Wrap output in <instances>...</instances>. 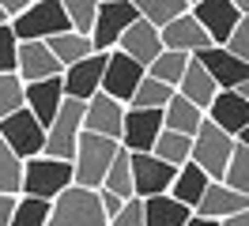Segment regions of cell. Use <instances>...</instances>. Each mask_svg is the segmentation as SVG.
Masks as SVG:
<instances>
[{
    "label": "cell",
    "instance_id": "6da1fadb",
    "mask_svg": "<svg viewBox=\"0 0 249 226\" xmlns=\"http://www.w3.org/2000/svg\"><path fill=\"white\" fill-rule=\"evenodd\" d=\"M117 151H121L117 139L83 132L79 143H76V155H72V185L98 192L102 181H106V170L113 166V158H117Z\"/></svg>",
    "mask_w": 249,
    "mask_h": 226
},
{
    "label": "cell",
    "instance_id": "7a4b0ae2",
    "mask_svg": "<svg viewBox=\"0 0 249 226\" xmlns=\"http://www.w3.org/2000/svg\"><path fill=\"white\" fill-rule=\"evenodd\" d=\"M64 189H72V162L46 158V155H38V158H31V162H23L19 196H34V200L53 204Z\"/></svg>",
    "mask_w": 249,
    "mask_h": 226
},
{
    "label": "cell",
    "instance_id": "3957f363",
    "mask_svg": "<svg viewBox=\"0 0 249 226\" xmlns=\"http://www.w3.org/2000/svg\"><path fill=\"white\" fill-rule=\"evenodd\" d=\"M16 42H49L68 30V15H64L61 0H31L27 12L8 23Z\"/></svg>",
    "mask_w": 249,
    "mask_h": 226
},
{
    "label": "cell",
    "instance_id": "277c9868",
    "mask_svg": "<svg viewBox=\"0 0 249 226\" xmlns=\"http://www.w3.org/2000/svg\"><path fill=\"white\" fill-rule=\"evenodd\" d=\"M46 226H109L98 204V192L91 189H64L53 204H49V223Z\"/></svg>",
    "mask_w": 249,
    "mask_h": 226
},
{
    "label": "cell",
    "instance_id": "5b68a950",
    "mask_svg": "<svg viewBox=\"0 0 249 226\" xmlns=\"http://www.w3.org/2000/svg\"><path fill=\"white\" fill-rule=\"evenodd\" d=\"M231 155H234V139L227 132H219L212 121H204L200 128H196V136H193L189 162L196 166V170H204V177H208V181H223Z\"/></svg>",
    "mask_w": 249,
    "mask_h": 226
},
{
    "label": "cell",
    "instance_id": "8992f818",
    "mask_svg": "<svg viewBox=\"0 0 249 226\" xmlns=\"http://www.w3.org/2000/svg\"><path fill=\"white\" fill-rule=\"evenodd\" d=\"M79 136H83V102L64 98L61 109H57V117L49 121V128H46V147H42V155H46V158L72 162Z\"/></svg>",
    "mask_w": 249,
    "mask_h": 226
},
{
    "label": "cell",
    "instance_id": "52a82bcc",
    "mask_svg": "<svg viewBox=\"0 0 249 226\" xmlns=\"http://www.w3.org/2000/svg\"><path fill=\"white\" fill-rule=\"evenodd\" d=\"M136 4L132 0H102L98 4V15H94V27H91V49L94 53H113L121 34L132 23H136Z\"/></svg>",
    "mask_w": 249,
    "mask_h": 226
},
{
    "label": "cell",
    "instance_id": "ba28073f",
    "mask_svg": "<svg viewBox=\"0 0 249 226\" xmlns=\"http://www.w3.org/2000/svg\"><path fill=\"white\" fill-rule=\"evenodd\" d=\"M0 139H4V147L12 151L19 162H31V158H38L42 147H46V128H42L27 109H19V113H12L8 121H0Z\"/></svg>",
    "mask_w": 249,
    "mask_h": 226
},
{
    "label": "cell",
    "instance_id": "9c48e42d",
    "mask_svg": "<svg viewBox=\"0 0 249 226\" xmlns=\"http://www.w3.org/2000/svg\"><path fill=\"white\" fill-rule=\"evenodd\" d=\"M189 15L196 19V27L208 34L212 45H227L231 34H234V27L242 23L234 0H196V4H189Z\"/></svg>",
    "mask_w": 249,
    "mask_h": 226
},
{
    "label": "cell",
    "instance_id": "30bf717a",
    "mask_svg": "<svg viewBox=\"0 0 249 226\" xmlns=\"http://www.w3.org/2000/svg\"><path fill=\"white\" fill-rule=\"evenodd\" d=\"M140 83H143V68H140V64H132V60L124 57V53H117V49L106 53V68H102L98 94H106V98H113V102L128 105Z\"/></svg>",
    "mask_w": 249,
    "mask_h": 226
},
{
    "label": "cell",
    "instance_id": "8fae6325",
    "mask_svg": "<svg viewBox=\"0 0 249 226\" xmlns=\"http://www.w3.org/2000/svg\"><path fill=\"white\" fill-rule=\"evenodd\" d=\"M159 132H162V109H124L117 143L128 155H151Z\"/></svg>",
    "mask_w": 249,
    "mask_h": 226
},
{
    "label": "cell",
    "instance_id": "7c38bea8",
    "mask_svg": "<svg viewBox=\"0 0 249 226\" xmlns=\"http://www.w3.org/2000/svg\"><path fill=\"white\" fill-rule=\"evenodd\" d=\"M128 170H132V196L151 200V196H166L174 185V166L159 162L155 155H128Z\"/></svg>",
    "mask_w": 249,
    "mask_h": 226
},
{
    "label": "cell",
    "instance_id": "4fadbf2b",
    "mask_svg": "<svg viewBox=\"0 0 249 226\" xmlns=\"http://www.w3.org/2000/svg\"><path fill=\"white\" fill-rule=\"evenodd\" d=\"M193 60H196L204 72L212 75V83H215L219 90H238V87L249 79V68H246L238 57H231L223 45H208V49H204V53H196Z\"/></svg>",
    "mask_w": 249,
    "mask_h": 226
},
{
    "label": "cell",
    "instance_id": "5bb4252c",
    "mask_svg": "<svg viewBox=\"0 0 249 226\" xmlns=\"http://www.w3.org/2000/svg\"><path fill=\"white\" fill-rule=\"evenodd\" d=\"M102 68H106V53H94V57L79 60L72 68L61 72V87H64V98L72 102H91L98 94V83H102Z\"/></svg>",
    "mask_w": 249,
    "mask_h": 226
},
{
    "label": "cell",
    "instance_id": "9a60e30c",
    "mask_svg": "<svg viewBox=\"0 0 249 226\" xmlns=\"http://www.w3.org/2000/svg\"><path fill=\"white\" fill-rule=\"evenodd\" d=\"M16 75L19 83H42V79H57L61 75V64L53 60L46 42H19L16 49Z\"/></svg>",
    "mask_w": 249,
    "mask_h": 226
},
{
    "label": "cell",
    "instance_id": "2e32d148",
    "mask_svg": "<svg viewBox=\"0 0 249 226\" xmlns=\"http://www.w3.org/2000/svg\"><path fill=\"white\" fill-rule=\"evenodd\" d=\"M204 121H212L219 132H227L234 139V136L249 124V102L238 94V90H219L215 102L204 109Z\"/></svg>",
    "mask_w": 249,
    "mask_h": 226
},
{
    "label": "cell",
    "instance_id": "e0dca14e",
    "mask_svg": "<svg viewBox=\"0 0 249 226\" xmlns=\"http://www.w3.org/2000/svg\"><path fill=\"white\" fill-rule=\"evenodd\" d=\"M121 121H124V105L106 98V94H94L91 102H83V132L121 139Z\"/></svg>",
    "mask_w": 249,
    "mask_h": 226
},
{
    "label": "cell",
    "instance_id": "ac0fdd59",
    "mask_svg": "<svg viewBox=\"0 0 249 226\" xmlns=\"http://www.w3.org/2000/svg\"><path fill=\"white\" fill-rule=\"evenodd\" d=\"M61 102H64L61 75H57V79H42V83H27V87H23V109H27L42 128H49V121L57 117Z\"/></svg>",
    "mask_w": 249,
    "mask_h": 226
},
{
    "label": "cell",
    "instance_id": "d6986e66",
    "mask_svg": "<svg viewBox=\"0 0 249 226\" xmlns=\"http://www.w3.org/2000/svg\"><path fill=\"white\" fill-rule=\"evenodd\" d=\"M159 42H162V49H170V53H185V57H196V53H204L208 49V34H204L200 27H196V19L193 15H178L170 27L159 30Z\"/></svg>",
    "mask_w": 249,
    "mask_h": 226
},
{
    "label": "cell",
    "instance_id": "ffe728a7",
    "mask_svg": "<svg viewBox=\"0 0 249 226\" xmlns=\"http://www.w3.org/2000/svg\"><path fill=\"white\" fill-rule=\"evenodd\" d=\"M242 211H249V196H238L234 189H227L223 181H212V185H208V192L200 196V204H196L193 215L212 219V223H223V219L242 215Z\"/></svg>",
    "mask_w": 249,
    "mask_h": 226
},
{
    "label": "cell",
    "instance_id": "44dd1931",
    "mask_svg": "<svg viewBox=\"0 0 249 226\" xmlns=\"http://www.w3.org/2000/svg\"><path fill=\"white\" fill-rule=\"evenodd\" d=\"M117 53H124V57L132 60V64H140L143 72H147V64L162 53V42H159V30L147 27L143 19H136L132 27L121 34V42H117Z\"/></svg>",
    "mask_w": 249,
    "mask_h": 226
},
{
    "label": "cell",
    "instance_id": "7402d4cb",
    "mask_svg": "<svg viewBox=\"0 0 249 226\" xmlns=\"http://www.w3.org/2000/svg\"><path fill=\"white\" fill-rule=\"evenodd\" d=\"M174 94H181V98H185L189 105H196V109H208V105L215 102V94H219V87L215 83H212V75L204 72L200 64H196V60L189 57V68H185V75H181V83H178V90H174Z\"/></svg>",
    "mask_w": 249,
    "mask_h": 226
},
{
    "label": "cell",
    "instance_id": "603a6c76",
    "mask_svg": "<svg viewBox=\"0 0 249 226\" xmlns=\"http://www.w3.org/2000/svg\"><path fill=\"white\" fill-rule=\"evenodd\" d=\"M208 185L212 181L204 177V170H196L193 162H185L178 174H174V185H170V200H178L181 208H189V211H196V204H200V196L208 192Z\"/></svg>",
    "mask_w": 249,
    "mask_h": 226
},
{
    "label": "cell",
    "instance_id": "cb8c5ba5",
    "mask_svg": "<svg viewBox=\"0 0 249 226\" xmlns=\"http://www.w3.org/2000/svg\"><path fill=\"white\" fill-rule=\"evenodd\" d=\"M204 124V113L196 109V105H189L181 94H174L170 102L162 105V128L166 132H178V136H196V128Z\"/></svg>",
    "mask_w": 249,
    "mask_h": 226
},
{
    "label": "cell",
    "instance_id": "d4e9b609",
    "mask_svg": "<svg viewBox=\"0 0 249 226\" xmlns=\"http://www.w3.org/2000/svg\"><path fill=\"white\" fill-rule=\"evenodd\" d=\"M193 219V211L181 208L170 196H151L143 200V226H185Z\"/></svg>",
    "mask_w": 249,
    "mask_h": 226
},
{
    "label": "cell",
    "instance_id": "484cf974",
    "mask_svg": "<svg viewBox=\"0 0 249 226\" xmlns=\"http://www.w3.org/2000/svg\"><path fill=\"white\" fill-rule=\"evenodd\" d=\"M46 45H49V53H53V60L61 64V72H64V68H72V64H79V60L94 57L91 38H79V34H72V30H64V34H57V38H49Z\"/></svg>",
    "mask_w": 249,
    "mask_h": 226
},
{
    "label": "cell",
    "instance_id": "4316f807",
    "mask_svg": "<svg viewBox=\"0 0 249 226\" xmlns=\"http://www.w3.org/2000/svg\"><path fill=\"white\" fill-rule=\"evenodd\" d=\"M132 4H136V15L155 30L170 27L178 15L189 12V0H132Z\"/></svg>",
    "mask_w": 249,
    "mask_h": 226
},
{
    "label": "cell",
    "instance_id": "83f0119b",
    "mask_svg": "<svg viewBox=\"0 0 249 226\" xmlns=\"http://www.w3.org/2000/svg\"><path fill=\"white\" fill-rule=\"evenodd\" d=\"M185 68H189V57H185V53H170V49H162V53L147 64V72H143V75H147V79H155V83H162V87L178 90Z\"/></svg>",
    "mask_w": 249,
    "mask_h": 226
},
{
    "label": "cell",
    "instance_id": "f1b7e54d",
    "mask_svg": "<svg viewBox=\"0 0 249 226\" xmlns=\"http://www.w3.org/2000/svg\"><path fill=\"white\" fill-rule=\"evenodd\" d=\"M189 151H193V139H189V136H178V132H166V128H162L159 139H155V147H151V155H155L159 162L181 170V166L189 162Z\"/></svg>",
    "mask_w": 249,
    "mask_h": 226
},
{
    "label": "cell",
    "instance_id": "f546056e",
    "mask_svg": "<svg viewBox=\"0 0 249 226\" xmlns=\"http://www.w3.org/2000/svg\"><path fill=\"white\" fill-rule=\"evenodd\" d=\"M64 15H68V30L79 38H91L94 15H98V0H61Z\"/></svg>",
    "mask_w": 249,
    "mask_h": 226
},
{
    "label": "cell",
    "instance_id": "4dcf8cb0",
    "mask_svg": "<svg viewBox=\"0 0 249 226\" xmlns=\"http://www.w3.org/2000/svg\"><path fill=\"white\" fill-rule=\"evenodd\" d=\"M102 189H106V192H113L117 200H132V170H128V151H117L113 166L106 170Z\"/></svg>",
    "mask_w": 249,
    "mask_h": 226
},
{
    "label": "cell",
    "instance_id": "1f68e13d",
    "mask_svg": "<svg viewBox=\"0 0 249 226\" xmlns=\"http://www.w3.org/2000/svg\"><path fill=\"white\" fill-rule=\"evenodd\" d=\"M170 98H174L170 87H162V83H155V79H147V75H143V83L136 87L132 102L124 105V109H162Z\"/></svg>",
    "mask_w": 249,
    "mask_h": 226
},
{
    "label": "cell",
    "instance_id": "d6a6232c",
    "mask_svg": "<svg viewBox=\"0 0 249 226\" xmlns=\"http://www.w3.org/2000/svg\"><path fill=\"white\" fill-rule=\"evenodd\" d=\"M49 223V204L46 200H34V196H19L16 211H12V223L8 226H46Z\"/></svg>",
    "mask_w": 249,
    "mask_h": 226
},
{
    "label": "cell",
    "instance_id": "836d02e7",
    "mask_svg": "<svg viewBox=\"0 0 249 226\" xmlns=\"http://www.w3.org/2000/svg\"><path fill=\"white\" fill-rule=\"evenodd\" d=\"M223 185L234 189L238 196H249V151L234 143V155L227 162V174H223Z\"/></svg>",
    "mask_w": 249,
    "mask_h": 226
},
{
    "label": "cell",
    "instance_id": "e575fe53",
    "mask_svg": "<svg viewBox=\"0 0 249 226\" xmlns=\"http://www.w3.org/2000/svg\"><path fill=\"white\" fill-rule=\"evenodd\" d=\"M19 181H23V162H19L16 155L4 147V139H0V192L19 196Z\"/></svg>",
    "mask_w": 249,
    "mask_h": 226
},
{
    "label": "cell",
    "instance_id": "d590c367",
    "mask_svg": "<svg viewBox=\"0 0 249 226\" xmlns=\"http://www.w3.org/2000/svg\"><path fill=\"white\" fill-rule=\"evenodd\" d=\"M23 109V83H19V75H0V121H8L12 113Z\"/></svg>",
    "mask_w": 249,
    "mask_h": 226
},
{
    "label": "cell",
    "instance_id": "8d00e7d4",
    "mask_svg": "<svg viewBox=\"0 0 249 226\" xmlns=\"http://www.w3.org/2000/svg\"><path fill=\"white\" fill-rule=\"evenodd\" d=\"M16 49H19L16 34H12V27L4 23V27H0V75L16 72Z\"/></svg>",
    "mask_w": 249,
    "mask_h": 226
},
{
    "label": "cell",
    "instance_id": "74e56055",
    "mask_svg": "<svg viewBox=\"0 0 249 226\" xmlns=\"http://www.w3.org/2000/svg\"><path fill=\"white\" fill-rule=\"evenodd\" d=\"M223 49H227L231 57H238V60H242V64H246V68H249V19H242V23L234 27L231 42L223 45Z\"/></svg>",
    "mask_w": 249,
    "mask_h": 226
},
{
    "label": "cell",
    "instance_id": "f35d334b",
    "mask_svg": "<svg viewBox=\"0 0 249 226\" xmlns=\"http://www.w3.org/2000/svg\"><path fill=\"white\" fill-rule=\"evenodd\" d=\"M109 226H143V200H140V196L124 200L121 211L109 219Z\"/></svg>",
    "mask_w": 249,
    "mask_h": 226
},
{
    "label": "cell",
    "instance_id": "ab89813d",
    "mask_svg": "<svg viewBox=\"0 0 249 226\" xmlns=\"http://www.w3.org/2000/svg\"><path fill=\"white\" fill-rule=\"evenodd\" d=\"M16 200H19V196H8V192H0V226H8V223H12V211H16Z\"/></svg>",
    "mask_w": 249,
    "mask_h": 226
},
{
    "label": "cell",
    "instance_id": "60d3db41",
    "mask_svg": "<svg viewBox=\"0 0 249 226\" xmlns=\"http://www.w3.org/2000/svg\"><path fill=\"white\" fill-rule=\"evenodd\" d=\"M219 226H249V211H242V215H231V219H223Z\"/></svg>",
    "mask_w": 249,
    "mask_h": 226
},
{
    "label": "cell",
    "instance_id": "b9f144b4",
    "mask_svg": "<svg viewBox=\"0 0 249 226\" xmlns=\"http://www.w3.org/2000/svg\"><path fill=\"white\" fill-rule=\"evenodd\" d=\"M234 143H238V147H246V151H249V124H246V128H242V132H238V136H234Z\"/></svg>",
    "mask_w": 249,
    "mask_h": 226
},
{
    "label": "cell",
    "instance_id": "7bdbcfd3",
    "mask_svg": "<svg viewBox=\"0 0 249 226\" xmlns=\"http://www.w3.org/2000/svg\"><path fill=\"white\" fill-rule=\"evenodd\" d=\"M185 226H219V223H212V219H200V215H193Z\"/></svg>",
    "mask_w": 249,
    "mask_h": 226
},
{
    "label": "cell",
    "instance_id": "ee69618b",
    "mask_svg": "<svg viewBox=\"0 0 249 226\" xmlns=\"http://www.w3.org/2000/svg\"><path fill=\"white\" fill-rule=\"evenodd\" d=\"M234 8H238V15H242V19H249V0H234Z\"/></svg>",
    "mask_w": 249,
    "mask_h": 226
},
{
    "label": "cell",
    "instance_id": "f6af8a7d",
    "mask_svg": "<svg viewBox=\"0 0 249 226\" xmlns=\"http://www.w3.org/2000/svg\"><path fill=\"white\" fill-rule=\"evenodd\" d=\"M238 94H242V98H246V102H249V79H246V83H242V87H238Z\"/></svg>",
    "mask_w": 249,
    "mask_h": 226
},
{
    "label": "cell",
    "instance_id": "bcb514c9",
    "mask_svg": "<svg viewBox=\"0 0 249 226\" xmlns=\"http://www.w3.org/2000/svg\"><path fill=\"white\" fill-rule=\"evenodd\" d=\"M4 23H8V19H4V15H0V27H4Z\"/></svg>",
    "mask_w": 249,
    "mask_h": 226
}]
</instances>
